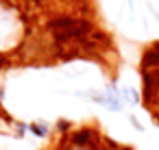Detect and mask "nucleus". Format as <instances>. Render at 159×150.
Segmentation results:
<instances>
[{
    "instance_id": "1",
    "label": "nucleus",
    "mask_w": 159,
    "mask_h": 150,
    "mask_svg": "<svg viewBox=\"0 0 159 150\" xmlns=\"http://www.w3.org/2000/svg\"><path fill=\"white\" fill-rule=\"evenodd\" d=\"M26 15L11 0H0V55L18 50L26 39Z\"/></svg>"
},
{
    "instance_id": "2",
    "label": "nucleus",
    "mask_w": 159,
    "mask_h": 150,
    "mask_svg": "<svg viewBox=\"0 0 159 150\" xmlns=\"http://www.w3.org/2000/svg\"><path fill=\"white\" fill-rule=\"evenodd\" d=\"M142 68L148 70H159V44H155L152 48H148L142 57Z\"/></svg>"
},
{
    "instance_id": "3",
    "label": "nucleus",
    "mask_w": 159,
    "mask_h": 150,
    "mask_svg": "<svg viewBox=\"0 0 159 150\" xmlns=\"http://www.w3.org/2000/svg\"><path fill=\"white\" fill-rule=\"evenodd\" d=\"M68 150H98V148H94V146H85V143H76V141H72V143L68 146Z\"/></svg>"
},
{
    "instance_id": "4",
    "label": "nucleus",
    "mask_w": 159,
    "mask_h": 150,
    "mask_svg": "<svg viewBox=\"0 0 159 150\" xmlns=\"http://www.w3.org/2000/svg\"><path fill=\"white\" fill-rule=\"evenodd\" d=\"M120 150H131V148H129V146H124V148H120Z\"/></svg>"
}]
</instances>
